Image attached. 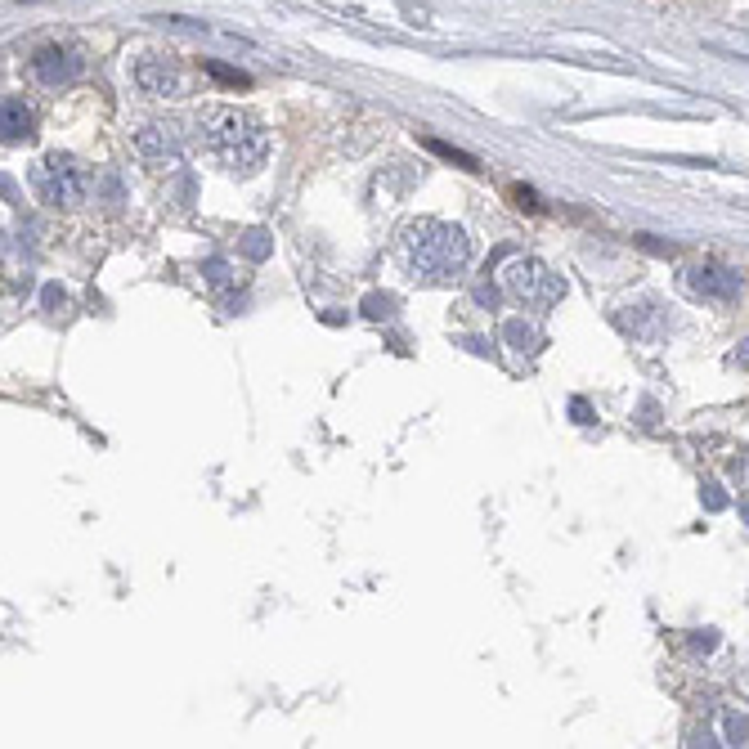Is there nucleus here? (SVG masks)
<instances>
[{"instance_id":"obj_1","label":"nucleus","mask_w":749,"mask_h":749,"mask_svg":"<svg viewBox=\"0 0 749 749\" xmlns=\"http://www.w3.org/2000/svg\"><path fill=\"white\" fill-rule=\"evenodd\" d=\"M471 261V243L458 225L418 220L400 234V265L418 283H453Z\"/></svg>"},{"instance_id":"obj_2","label":"nucleus","mask_w":749,"mask_h":749,"mask_svg":"<svg viewBox=\"0 0 749 749\" xmlns=\"http://www.w3.org/2000/svg\"><path fill=\"white\" fill-rule=\"evenodd\" d=\"M202 131H207V149L238 175H252L265 166L270 157V135L256 122L252 113H238V108H211L202 117Z\"/></svg>"},{"instance_id":"obj_3","label":"nucleus","mask_w":749,"mask_h":749,"mask_svg":"<svg viewBox=\"0 0 749 749\" xmlns=\"http://www.w3.org/2000/svg\"><path fill=\"white\" fill-rule=\"evenodd\" d=\"M32 193L54 211L81 207L90 193V171L68 153H50L32 166Z\"/></svg>"},{"instance_id":"obj_4","label":"nucleus","mask_w":749,"mask_h":749,"mask_svg":"<svg viewBox=\"0 0 749 749\" xmlns=\"http://www.w3.org/2000/svg\"><path fill=\"white\" fill-rule=\"evenodd\" d=\"M503 288L521 305H530V310H548V305H557L561 297H566L561 274H552L543 261H525V256H516V261L503 270Z\"/></svg>"},{"instance_id":"obj_5","label":"nucleus","mask_w":749,"mask_h":749,"mask_svg":"<svg viewBox=\"0 0 749 749\" xmlns=\"http://www.w3.org/2000/svg\"><path fill=\"white\" fill-rule=\"evenodd\" d=\"M27 68H32V77L41 81V86L59 90V86H72V81L86 72V59H81L77 45H63V41H50L41 45V50L27 59Z\"/></svg>"},{"instance_id":"obj_6","label":"nucleus","mask_w":749,"mask_h":749,"mask_svg":"<svg viewBox=\"0 0 749 749\" xmlns=\"http://www.w3.org/2000/svg\"><path fill=\"white\" fill-rule=\"evenodd\" d=\"M135 86L153 99H175V95H184V72H180V63L166 59V54H149V59L135 63Z\"/></svg>"},{"instance_id":"obj_7","label":"nucleus","mask_w":749,"mask_h":749,"mask_svg":"<svg viewBox=\"0 0 749 749\" xmlns=\"http://www.w3.org/2000/svg\"><path fill=\"white\" fill-rule=\"evenodd\" d=\"M687 288L696 297H714V301H727L741 292V274L736 270H723V265H696L687 270Z\"/></svg>"},{"instance_id":"obj_8","label":"nucleus","mask_w":749,"mask_h":749,"mask_svg":"<svg viewBox=\"0 0 749 749\" xmlns=\"http://www.w3.org/2000/svg\"><path fill=\"white\" fill-rule=\"evenodd\" d=\"M36 135V113L23 99H0V144H27Z\"/></svg>"},{"instance_id":"obj_9","label":"nucleus","mask_w":749,"mask_h":749,"mask_svg":"<svg viewBox=\"0 0 749 749\" xmlns=\"http://www.w3.org/2000/svg\"><path fill=\"white\" fill-rule=\"evenodd\" d=\"M135 149H140L144 157H166L180 149V135H175V126H144L140 135H135Z\"/></svg>"},{"instance_id":"obj_10","label":"nucleus","mask_w":749,"mask_h":749,"mask_svg":"<svg viewBox=\"0 0 749 749\" xmlns=\"http://www.w3.org/2000/svg\"><path fill=\"white\" fill-rule=\"evenodd\" d=\"M202 68H207L211 77H220V81H225V86H252V81H247L238 68H225V63H216V59H202Z\"/></svg>"},{"instance_id":"obj_11","label":"nucleus","mask_w":749,"mask_h":749,"mask_svg":"<svg viewBox=\"0 0 749 749\" xmlns=\"http://www.w3.org/2000/svg\"><path fill=\"white\" fill-rule=\"evenodd\" d=\"M427 149H436L440 157H449V162H462L467 171H476V157L462 153V149H453V144H440V140H431V135H427Z\"/></svg>"},{"instance_id":"obj_12","label":"nucleus","mask_w":749,"mask_h":749,"mask_svg":"<svg viewBox=\"0 0 749 749\" xmlns=\"http://www.w3.org/2000/svg\"><path fill=\"white\" fill-rule=\"evenodd\" d=\"M45 305H50V310H54V305H63V292L59 288H45Z\"/></svg>"}]
</instances>
